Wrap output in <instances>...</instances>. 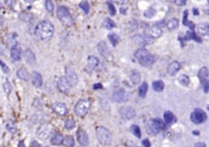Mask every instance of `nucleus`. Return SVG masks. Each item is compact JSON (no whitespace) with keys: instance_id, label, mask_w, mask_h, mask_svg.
Here are the masks:
<instances>
[{"instance_id":"bf43d9fd","label":"nucleus","mask_w":209,"mask_h":147,"mask_svg":"<svg viewBox=\"0 0 209 147\" xmlns=\"http://www.w3.org/2000/svg\"><path fill=\"white\" fill-rule=\"evenodd\" d=\"M25 1H26V2H29V3H30V2H35V0H25Z\"/></svg>"},{"instance_id":"a211bd4d","label":"nucleus","mask_w":209,"mask_h":147,"mask_svg":"<svg viewBox=\"0 0 209 147\" xmlns=\"http://www.w3.org/2000/svg\"><path fill=\"white\" fill-rule=\"evenodd\" d=\"M21 50L17 44L11 47V57L13 61H19L21 59Z\"/></svg>"},{"instance_id":"c03bdc74","label":"nucleus","mask_w":209,"mask_h":147,"mask_svg":"<svg viewBox=\"0 0 209 147\" xmlns=\"http://www.w3.org/2000/svg\"><path fill=\"white\" fill-rule=\"evenodd\" d=\"M2 86H3V90H4L6 93L9 94L11 92V91H12V87H11V84H10V83L7 80H6V82L3 84Z\"/></svg>"},{"instance_id":"f257e3e1","label":"nucleus","mask_w":209,"mask_h":147,"mask_svg":"<svg viewBox=\"0 0 209 147\" xmlns=\"http://www.w3.org/2000/svg\"><path fill=\"white\" fill-rule=\"evenodd\" d=\"M35 35L42 41L51 39L54 35L53 25L48 21H42L38 24L35 31Z\"/></svg>"},{"instance_id":"79ce46f5","label":"nucleus","mask_w":209,"mask_h":147,"mask_svg":"<svg viewBox=\"0 0 209 147\" xmlns=\"http://www.w3.org/2000/svg\"><path fill=\"white\" fill-rule=\"evenodd\" d=\"M79 7H80L86 14H88L89 12L90 6H89V3L87 2V1H83V2H80V3H79Z\"/></svg>"},{"instance_id":"680f3d73","label":"nucleus","mask_w":209,"mask_h":147,"mask_svg":"<svg viewBox=\"0 0 209 147\" xmlns=\"http://www.w3.org/2000/svg\"><path fill=\"white\" fill-rule=\"evenodd\" d=\"M44 147H50V146H44Z\"/></svg>"},{"instance_id":"6ab92c4d","label":"nucleus","mask_w":209,"mask_h":147,"mask_svg":"<svg viewBox=\"0 0 209 147\" xmlns=\"http://www.w3.org/2000/svg\"><path fill=\"white\" fill-rule=\"evenodd\" d=\"M25 59H26V62L30 64V65L35 64V61H36V57H35V53L30 49H27L25 51Z\"/></svg>"},{"instance_id":"39448f33","label":"nucleus","mask_w":209,"mask_h":147,"mask_svg":"<svg viewBox=\"0 0 209 147\" xmlns=\"http://www.w3.org/2000/svg\"><path fill=\"white\" fill-rule=\"evenodd\" d=\"M53 126L49 124H43L40 125L36 131V135L42 141L48 139L53 132Z\"/></svg>"},{"instance_id":"72a5a7b5","label":"nucleus","mask_w":209,"mask_h":147,"mask_svg":"<svg viewBox=\"0 0 209 147\" xmlns=\"http://www.w3.org/2000/svg\"><path fill=\"white\" fill-rule=\"evenodd\" d=\"M147 90H148V84L147 83L144 82L143 84L139 87V96L141 97H145L146 95Z\"/></svg>"},{"instance_id":"f8f14e48","label":"nucleus","mask_w":209,"mask_h":147,"mask_svg":"<svg viewBox=\"0 0 209 147\" xmlns=\"http://www.w3.org/2000/svg\"><path fill=\"white\" fill-rule=\"evenodd\" d=\"M77 138H78V141L81 145L83 146H87L89 144V138L87 133L84 130L79 129L77 132Z\"/></svg>"},{"instance_id":"c9c22d12","label":"nucleus","mask_w":209,"mask_h":147,"mask_svg":"<svg viewBox=\"0 0 209 147\" xmlns=\"http://www.w3.org/2000/svg\"><path fill=\"white\" fill-rule=\"evenodd\" d=\"M178 81H179L180 84L181 85H183V86L188 87L190 83H191V80H190V78L186 75H181L179 78H178Z\"/></svg>"},{"instance_id":"4be33fe9","label":"nucleus","mask_w":209,"mask_h":147,"mask_svg":"<svg viewBox=\"0 0 209 147\" xmlns=\"http://www.w3.org/2000/svg\"><path fill=\"white\" fill-rule=\"evenodd\" d=\"M198 32L202 35H207L209 34V25L207 22H203L198 25Z\"/></svg>"},{"instance_id":"9b49d317","label":"nucleus","mask_w":209,"mask_h":147,"mask_svg":"<svg viewBox=\"0 0 209 147\" xmlns=\"http://www.w3.org/2000/svg\"><path fill=\"white\" fill-rule=\"evenodd\" d=\"M119 114L123 119H131L136 115L134 109L130 106H123L119 110Z\"/></svg>"},{"instance_id":"a18cd8bd","label":"nucleus","mask_w":209,"mask_h":147,"mask_svg":"<svg viewBox=\"0 0 209 147\" xmlns=\"http://www.w3.org/2000/svg\"><path fill=\"white\" fill-rule=\"evenodd\" d=\"M6 127H7V131L10 132L11 133H15L16 132V128L15 127V125L13 124V123H12V122H8Z\"/></svg>"},{"instance_id":"49530a36","label":"nucleus","mask_w":209,"mask_h":147,"mask_svg":"<svg viewBox=\"0 0 209 147\" xmlns=\"http://www.w3.org/2000/svg\"><path fill=\"white\" fill-rule=\"evenodd\" d=\"M107 6L109 7V12L110 13V15L111 16H114L115 13H116V9H115V7L113 5V3L110 2H107Z\"/></svg>"},{"instance_id":"8fccbe9b","label":"nucleus","mask_w":209,"mask_h":147,"mask_svg":"<svg viewBox=\"0 0 209 147\" xmlns=\"http://www.w3.org/2000/svg\"><path fill=\"white\" fill-rule=\"evenodd\" d=\"M203 90H204L205 93H207V92H208V88H209V83L208 81H206L203 83Z\"/></svg>"},{"instance_id":"ea45409f","label":"nucleus","mask_w":209,"mask_h":147,"mask_svg":"<svg viewBox=\"0 0 209 147\" xmlns=\"http://www.w3.org/2000/svg\"><path fill=\"white\" fill-rule=\"evenodd\" d=\"M63 143H64V145L65 146L73 147V145L75 144V141H74V138H73L72 136H67L66 137L64 138Z\"/></svg>"},{"instance_id":"09e8293b","label":"nucleus","mask_w":209,"mask_h":147,"mask_svg":"<svg viewBox=\"0 0 209 147\" xmlns=\"http://www.w3.org/2000/svg\"><path fill=\"white\" fill-rule=\"evenodd\" d=\"M112 2H116V3H118V4H120V5H124V4H127L128 2V0H111Z\"/></svg>"},{"instance_id":"f704fd0d","label":"nucleus","mask_w":209,"mask_h":147,"mask_svg":"<svg viewBox=\"0 0 209 147\" xmlns=\"http://www.w3.org/2000/svg\"><path fill=\"white\" fill-rule=\"evenodd\" d=\"M108 39L111 43V44L113 46H116V44L119 42V35L114 34V33H112V34H109L108 35Z\"/></svg>"},{"instance_id":"2eb2a0df","label":"nucleus","mask_w":209,"mask_h":147,"mask_svg":"<svg viewBox=\"0 0 209 147\" xmlns=\"http://www.w3.org/2000/svg\"><path fill=\"white\" fill-rule=\"evenodd\" d=\"M31 81L35 88H40L43 84V78L41 74L38 71H34L31 75Z\"/></svg>"},{"instance_id":"4d7b16f0","label":"nucleus","mask_w":209,"mask_h":147,"mask_svg":"<svg viewBox=\"0 0 209 147\" xmlns=\"http://www.w3.org/2000/svg\"><path fill=\"white\" fill-rule=\"evenodd\" d=\"M18 147H26V145H25V143L23 142V141H20L18 144Z\"/></svg>"},{"instance_id":"13d9d810","label":"nucleus","mask_w":209,"mask_h":147,"mask_svg":"<svg viewBox=\"0 0 209 147\" xmlns=\"http://www.w3.org/2000/svg\"><path fill=\"white\" fill-rule=\"evenodd\" d=\"M193 11H194V14H195V15H196V14L198 15V14H199V12H198L197 9H195V8H194Z\"/></svg>"},{"instance_id":"473e14b6","label":"nucleus","mask_w":209,"mask_h":147,"mask_svg":"<svg viewBox=\"0 0 209 147\" xmlns=\"http://www.w3.org/2000/svg\"><path fill=\"white\" fill-rule=\"evenodd\" d=\"M152 88L155 92H162L164 88V84L163 81L158 80V81L154 82L152 84Z\"/></svg>"},{"instance_id":"ddd939ff","label":"nucleus","mask_w":209,"mask_h":147,"mask_svg":"<svg viewBox=\"0 0 209 147\" xmlns=\"http://www.w3.org/2000/svg\"><path fill=\"white\" fill-rule=\"evenodd\" d=\"M52 110H54V112L56 113L59 115H65L68 113V109L66 107V105L64 103L61 102H56L52 105Z\"/></svg>"},{"instance_id":"37998d69","label":"nucleus","mask_w":209,"mask_h":147,"mask_svg":"<svg viewBox=\"0 0 209 147\" xmlns=\"http://www.w3.org/2000/svg\"><path fill=\"white\" fill-rule=\"evenodd\" d=\"M45 7L46 9L47 10V12H52L54 10V4L52 0H46L45 1Z\"/></svg>"},{"instance_id":"9d476101","label":"nucleus","mask_w":209,"mask_h":147,"mask_svg":"<svg viewBox=\"0 0 209 147\" xmlns=\"http://www.w3.org/2000/svg\"><path fill=\"white\" fill-rule=\"evenodd\" d=\"M65 75H66V80L70 86H75L78 83V76L75 70L69 66L65 67Z\"/></svg>"},{"instance_id":"7c9ffc66","label":"nucleus","mask_w":209,"mask_h":147,"mask_svg":"<svg viewBox=\"0 0 209 147\" xmlns=\"http://www.w3.org/2000/svg\"><path fill=\"white\" fill-rule=\"evenodd\" d=\"M130 80L134 84H138L141 81V75L137 70H133L131 72Z\"/></svg>"},{"instance_id":"6e6d98bb","label":"nucleus","mask_w":209,"mask_h":147,"mask_svg":"<svg viewBox=\"0 0 209 147\" xmlns=\"http://www.w3.org/2000/svg\"><path fill=\"white\" fill-rule=\"evenodd\" d=\"M31 145H32L31 147H39L40 146L39 144L37 141H33L32 144H31Z\"/></svg>"},{"instance_id":"5701e85b","label":"nucleus","mask_w":209,"mask_h":147,"mask_svg":"<svg viewBox=\"0 0 209 147\" xmlns=\"http://www.w3.org/2000/svg\"><path fill=\"white\" fill-rule=\"evenodd\" d=\"M16 75H17L18 78H20L21 80H24V81H28L29 79H30V75H29L28 70H26V68H20L17 70Z\"/></svg>"},{"instance_id":"864d4df0","label":"nucleus","mask_w":209,"mask_h":147,"mask_svg":"<svg viewBox=\"0 0 209 147\" xmlns=\"http://www.w3.org/2000/svg\"><path fill=\"white\" fill-rule=\"evenodd\" d=\"M195 147H207L206 144L203 142H198L195 145Z\"/></svg>"},{"instance_id":"aec40b11","label":"nucleus","mask_w":209,"mask_h":147,"mask_svg":"<svg viewBox=\"0 0 209 147\" xmlns=\"http://www.w3.org/2000/svg\"><path fill=\"white\" fill-rule=\"evenodd\" d=\"M163 119H164V122L167 124H174L175 122H177V118L171 111H166L163 114Z\"/></svg>"},{"instance_id":"7ed1b4c3","label":"nucleus","mask_w":209,"mask_h":147,"mask_svg":"<svg viewBox=\"0 0 209 147\" xmlns=\"http://www.w3.org/2000/svg\"><path fill=\"white\" fill-rule=\"evenodd\" d=\"M165 129V124L160 119H150L146 124V132L150 135H155Z\"/></svg>"},{"instance_id":"58836bf2","label":"nucleus","mask_w":209,"mask_h":147,"mask_svg":"<svg viewBox=\"0 0 209 147\" xmlns=\"http://www.w3.org/2000/svg\"><path fill=\"white\" fill-rule=\"evenodd\" d=\"M65 129L71 130V129H75V122L73 118H69L65 120Z\"/></svg>"},{"instance_id":"a19ab883","label":"nucleus","mask_w":209,"mask_h":147,"mask_svg":"<svg viewBox=\"0 0 209 147\" xmlns=\"http://www.w3.org/2000/svg\"><path fill=\"white\" fill-rule=\"evenodd\" d=\"M130 130L133 135L136 136L137 138H141V129H140V128L137 125H135V124L132 125L130 128Z\"/></svg>"},{"instance_id":"052dcab7","label":"nucleus","mask_w":209,"mask_h":147,"mask_svg":"<svg viewBox=\"0 0 209 147\" xmlns=\"http://www.w3.org/2000/svg\"><path fill=\"white\" fill-rule=\"evenodd\" d=\"M167 2H175V0H167Z\"/></svg>"},{"instance_id":"bb28decb","label":"nucleus","mask_w":209,"mask_h":147,"mask_svg":"<svg viewBox=\"0 0 209 147\" xmlns=\"http://www.w3.org/2000/svg\"><path fill=\"white\" fill-rule=\"evenodd\" d=\"M64 137L60 133H56L51 139V143L53 145H60L63 143Z\"/></svg>"},{"instance_id":"3c124183","label":"nucleus","mask_w":209,"mask_h":147,"mask_svg":"<svg viewBox=\"0 0 209 147\" xmlns=\"http://www.w3.org/2000/svg\"><path fill=\"white\" fill-rule=\"evenodd\" d=\"M142 145L145 147H150V142L148 139H145L144 141H142Z\"/></svg>"},{"instance_id":"c85d7f7f","label":"nucleus","mask_w":209,"mask_h":147,"mask_svg":"<svg viewBox=\"0 0 209 147\" xmlns=\"http://www.w3.org/2000/svg\"><path fill=\"white\" fill-rule=\"evenodd\" d=\"M102 26L104 29H107V30H111V29L114 28L116 26V24L114 23V21L113 20H111L109 17H106L104 19V21H103Z\"/></svg>"},{"instance_id":"cd10ccee","label":"nucleus","mask_w":209,"mask_h":147,"mask_svg":"<svg viewBox=\"0 0 209 147\" xmlns=\"http://www.w3.org/2000/svg\"><path fill=\"white\" fill-rule=\"evenodd\" d=\"M179 26V20L177 18H172L167 21V27L169 31H175Z\"/></svg>"},{"instance_id":"e2e57ef3","label":"nucleus","mask_w":209,"mask_h":147,"mask_svg":"<svg viewBox=\"0 0 209 147\" xmlns=\"http://www.w3.org/2000/svg\"><path fill=\"white\" fill-rule=\"evenodd\" d=\"M0 8H1V6H0Z\"/></svg>"},{"instance_id":"e433bc0d","label":"nucleus","mask_w":209,"mask_h":147,"mask_svg":"<svg viewBox=\"0 0 209 147\" xmlns=\"http://www.w3.org/2000/svg\"><path fill=\"white\" fill-rule=\"evenodd\" d=\"M156 14V10L153 7H149L148 9L145 10L143 13L145 17H146L147 19H151L153 18L154 16H155Z\"/></svg>"},{"instance_id":"c756f323","label":"nucleus","mask_w":209,"mask_h":147,"mask_svg":"<svg viewBox=\"0 0 209 147\" xmlns=\"http://www.w3.org/2000/svg\"><path fill=\"white\" fill-rule=\"evenodd\" d=\"M98 65V59L96 56H90L88 59V66L90 70H94Z\"/></svg>"},{"instance_id":"0eeeda50","label":"nucleus","mask_w":209,"mask_h":147,"mask_svg":"<svg viewBox=\"0 0 209 147\" xmlns=\"http://www.w3.org/2000/svg\"><path fill=\"white\" fill-rule=\"evenodd\" d=\"M91 106L89 100H80L77 102L75 107V112L79 116H84L88 113Z\"/></svg>"},{"instance_id":"2f4dec72","label":"nucleus","mask_w":209,"mask_h":147,"mask_svg":"<svg viewBox=\"0 0 209 147\" xmlns=\"http://www.w3.org/2000/svg\"><path fill=\"white\" fill-rule=\"evenodd\" d=\"M187 17H188V11L186 10V11L184 12L183 21H182V22H183V25L189 26V27L191 28V31H193L194 29H195V25H194L191 21H188V18H187Z\"/></svg>"},{"instance_id":"4c0bfd02","label":"nucleus","mask_w":209,"mask_h":147,"mask_svg":"<svg viewBox=\"0 0 209 147\" xmlns=\"http://www.w3.org/2000/svg\"><path fill=\"white\" fill-rule=\"evenodd\" d=\"M185 39L186 40H189V39H194L195 41H197V42H201V39L199 38L197 35H195V33L193 31H188V32L186 33V37H185Z\"/></svg>"},{"instance_id":"423d86ee","label":"nucleus","mask_w":209,"mask_h":147,"mask_svg":"<svg viewBox=\"0 0 209 147\" xmlns=\"http://www.w3.org/2000/svg\"><path fill=\"white\" fill-rule=\"evenodd\" d=\"M57 16L58 18L60 19V21L62 22L65 26H70L72 25L73 20L72 17L70 16V11L66 7H64V6H60L57 8Z\"/></svg>"},{"instance_id":"1a4fd4ad","label":"nucleus","mask_w":209,"mask_h":147,"mask_svg":"<svg viewBox=\"0 0 209 147\" xmlns=\"http://www.w3.org/2000/svg\"><path fill=\"white\" fill-rule=\"evenodd\" d=\"M191 119L192 120V122L195 123V124H202V123L206 121V119H207V114H206V113L203 110H200V109H196L191 114Z\"/></svg>"},{"instance_id":"603ef678","label":"nucleus","mask_w":209,"mask_h":147,"mask_svg":"<svg viewBox=\"0 0 209 147\" xmlns=\"http://www.w3.org/2000/svg\"><path fill=\"white\" fill-rule=\"evenodd\" d=\"M186 0H175V2L177 3L178 6H183L186 4Z\"/></svg>"},{"instance_id":"dca6fc26","label":"nucleus","mask_w":209,"mask_h":147,"mask_svg":"<svg viewBox=\"0 0 209 147\" xmlns=\"http://www.w3.org/2000/svg\"><path fill=\"white\" fill-rule=\"evenodd\" d=\"M97 49L100 55L104 57H108L110 55V51H109V47L105 42L104 41H100L97 45Z\"/></svg>"},{"instance_id":"b1692460","label":"nucleus","mask_w":209,"mask_h":147,"mask_svg":"<svg viewBox=\"0 0 209 147\" xmlns=\"http://www.w3.org/2000/svg\"><path fill=\"white\" fill-rule=\"evenodd\" d=\"M199 79L200 80L201 83H204V82L207 81V78H208V70L207 67H203L202 69H200L198 74Z\"/></svg>"},{"instance_id":"20e7f679","label":"nucleus","mask_w":209,"mask_h":147,"mask_svg":"<svg viewBox=\"0 0 209 147\" xmlns=\"http://www.w3.org/2000/svg\"><path fill=\"white\" fill-rule=\"evenodd\" d=\"M96 137L100 144L103 145H109L112 141V136L109 133V131L104 127H98L96 129Z\"/></svg>"},{"instance_id":"f3484780","label":"nucleus","mask_w":209,"mask_h":147,"mask_svg":"<svg viewBox=\"0 0 209 147\" xmlns=\"http://www.w3.org/2000/svg\"><path fill=\"white\" fill-rule=\"evenodd\" d=\"M180 69H181V64L178 61H172V63L169 64L168 66H167V74L170 76H173L176 73L179 71Z\"/></svg>"},{"instance_id":"4468645a","label":"nucleus","mask_w":209,"mask_h":147,"mask_svg":"<svg viewBox=\"0 0 209 147\" xmlns=\"http://www.w3.org/2000/svg\"><path fill=\"white\" fill-rule=\"evenodd\" d=\"M57 87L58 89L63 93H67L70 91V85L68 83L67 80L65 77H60L57 82Z\"/></svg>"},{"instance_id":"f03ea898","label":"nucleus","mask_w":209,"mask_h":147,"mask_svg":"<svg viewBox=\"0 0 209 147\" xmlns=\"http://www.w3.org/2000/svg\"><path fill=\"white\" fill-rule=\"evenodd\" d=\"M134 56L138 60L139 63L142 66H145V67H149L152 65L155 61L154 56L145 48L137 49V51H135Z\"/></svg>"},{"instance_id":"a878e982","label":"nucleus","mask_w":209,"mask_h":147,"mask_svg":"<svg viewBox=\"0 0 209 147\" xmlns=\"http://www.w3.org/2000/svg\"><path fill=\"white\" fill-rule=\"evenodd\" d=\"M19 18H20L21 21H23V22L30 23V22H31L34 20V15L31 14V13H29V12H23L19 15Z\"/></svg>"},{"instance_id":"de8ad7c7","label":"nucleus","mask_w":209,"mask_h":147,"mask_svg":"<svg viewBox=\"0 0 209 147\" xmlns=\"http://www.w3.org/2000/svg\"><path fill=\"white\" fill-rule=\"evenodd\" d=\"M0 65H1V67H2V70H3V72L5 73L9 72V68H8V66H7L3 61H1V60H0Z\"/></svg>"},{"instance_id":"5fc2aeb1","label":"nucleus","mask_w":209,"mask_h":147,"mask_svg":"<svg viewBox=\"0 0 209 147\" xmlns=\"http://www.w3.org/2000/svg\"><path fill=\"white\" fill-rule=\"evenodd\" d=\"M93 88L97 89V88H102V85L100 84H96L93 85Z\"/></svg>"},{"instance_id":"6e6552de","label":"nucleus","mask_w":209,"mask_h":147,"mask_svg":"<svg viewBox=\"0 0 209 147\" xmlns=\"http://www.w3.org/2000/svg\"><path fill=\"white\" fill-rule=\"evenodd\" d=\"M130 98V93L124 90L123 88H120L114 92V93L112 96V99L114 101L118 103H122L128 101Z\"/></svg>"},{"instance_id":"412c9836","label":"nucleus","mask_w":209,"mask_h":147,"mask_svg":"<svg viewBox=\"0 0 209 147\" xmlns=\"http://www.w3.org/2000/svg\"><path fill=\"white\" fill-rule=\"evenodd\" d=\"M133 39L137 44L140 45V46H145V45L148 43V41L150 40V39L149 38H147L146 36L136 35L135 37L133 38Z\"/></svg>"},{"instance_id":"393cba45","label":"nucleus","mask_w":209,"mask_h":147,"mask_svg":"<svg viewBox=\"0 0 209 147\" xmlns=\"http://www.w3.org/2000/svg\"><path fill=\"white\" fill-rule=\"evenodd\" d=\"M149 35L151 38H154V39L160 37L162 35V30L158 26H153L150 29Z\"/></svg>"}]
</instances>
